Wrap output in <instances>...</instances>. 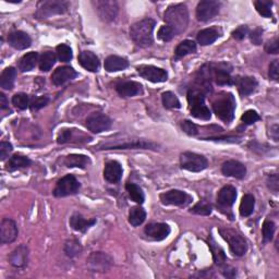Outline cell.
Returning <instances> with one entry per match:
<instances>
[{
	"label": "cell",
	"mask_w": 279,
	"mask_h": 279,
	"mask_svg": "<svg viewBox=\"0 0 279 279\" xmlns=\"http://www.w3.org/2000/svg\"><path fill=\"white\" fill-rule=\"evenodd\" d=\"M188 102L192 116L201 120H210L212 112L205 104L204 94L200 90H190L188 92Z\"/></svg>",
	"instance_id": "obj_4"
},
{
	"label": "cell",
	"mask_w": 279,
	"mask_h": 279,
	"mask_svg": "<svg viewBox=\"0 0 279 279\" xmlns=\"http://www.w3.org/2000/svg\"><path fill=\"white\" fill-rule=\"evenodd\" d=\"M81 184L77 180V178L72 175H67L61 178L56 184V188L54 189V195L56 197H64L77 194Z\"/></svg>",
	"instance_id": "obj_9"
},
{
	"label": "cell",
	"mask_w": 279,
	"mask_h": 279,
	"mask_svg": "<svg viewBox=\"0 0 279 279\" xmlns=\"http://www.w3.org/2000/svg\"><path fill=\"white\" fill-rule=\"evenodd\" d=\"M31 164H32V161L29 157L16 154V155H13L12 157H10L9 162L7 163L6 168H7V170H9V171H15V170H18V169L30 167Z\"/></svg>",
	"instance_id": "obj_33"
},
{
	"label": "cell",
	"mask_w": 279,
	"mask_h": 279,
	"mask_svg": "<svg viewBox=\"0 0 279 279\" xmlns=\"http://www.w3.org/2000/svg\"><path fill=\"white\" fill-rule=\"evenodd\" d=\"M116 91L122 97H133L143 94L142 85L135 81H123L116 85Z\"/></svg>",
	"instance_id": "obj_20"
},
{
	"label": "cell",
	"mask_w": 279,
	"mask_h": 279,
	"mask_svg": "<svg viewBox=\"0 0 279 279\" xmlns=\"http://www.w3.org/2000/svg\"><path fill=\"white\" fill-rule=\"evenodd\" d=\"M195 51H196V44L193 41H190V39H185V41L181 42L177 46V48L175 50V55H176V58L179 59L190 54H194Z\"/></svg>",
	"instance_id": "obj_35"
},
{
	"label": "cell",
	"mask_w": 279,
	"mask_h": 279,
	"mask_svg": "<svg viewBox=\"0 0 279 279\" xmlns=\"http://www.w3.org/2000/svg\"><path fill=\"white\" fill-rule=\"evenodd\" d=\"M250 41L254 45H261L263 41V30L261 28H256L249 33Z\"/></svg>",
	"instance_id": "obj_52"
},
{
	"label": "cell",
	"mask_w": 279,
	"mask_h": 279,
	"mask_svg": "<svg viewBox=\"0 0 279 279\" xmlns=\"http://www.w3.org/2000/svg\"><path fill=\"white\" fill-rule=\"evenodd\" d=\"M157 35H158V38L161 39V41H163V42H170L171 39L174 38L176 35H178V34H177L176 31L174 29L170 28V26L164 25V26H162L161 29H159Z\"/></svg>",
	"instance_id": "obj_46"
},
{
	"label": "cell",
	"mask_w": 279,
	"mask_h": 279,
	"mask_svg": "<svg viewBox=\"0 0 279 279\" xmlns=\"http://www.w3.org/2000/svg\"><path fill=\"white\" fill-rule=\"evenodd\" d=\"M163 99V105L165 108L167 109H178L181 107L180 101H179L178 97L174 94L172 92H165L162 95Z\"/></svg>",
	"instance_id": "obj_41"
},
{
	"label": "cell",
	"mask_w": 279,
	"mask_h": 279,
	"mask_svg": "<svg viewBox=\"0 0 279 279\" xmlns=\"http://www.w3.org/2000/svg\"><path fill=\"white\" fill-rule=\"evenodd\" d=\"M38 60V54L35 51L28 52V54L24 55L19 61V70L21 72H29L32 71L36 67Z\"/></svg>",
	"instance_id": "obj_31"
},
{
	"label": "cell",
	"mask_w": 279,
	"mask_h": 279,
	"mask_svg": "<svg viewBox=\"0 0 279 279\" xmlns=\"http://www.w3.org/2000/svg\"><path fill=\"white\" fill-rule=\"evenodd\" d=\"M213 110L216 116L225 122H231L235 117L236 99L231 93L222 92L217 94L212 102Z\"/></svg>",
	"instance_id": "obj_2"
},
{
	"label": "cell",
	"mask_w": 279,
	"mask_h": 279,
	"mask_svg": "<svg viewBox=\"0 0 279 279\" xmlns=\"http://www.w3.org/2000/svg\"><path fill=\"white\" fill-rule=\"evenodd\" d=\"M111 124V119L103 112H93L86 118L85 121L86 128L93 133H102V132L110 129Z\"/></svg>",
	"instance_id": "obj_11"
},
{
	"label": "cell",
	"mask_w": 279,
	"mask_h": 279,
	"mask_svg": "<svg viewBox=\"0 0 279 279\" xmlns=\"http://www.w3.org/2000/svg\"><path fill=\"white\" fill-rule=\"evenodd\" d=\"M222 172L226 177H232L241 180L247 175V167L242 163L232 159L223 164Z\"/></svg>",
	"instance_id": "obj_18"
},
{
	"label": "cell",
	"mask_w": 279,
	"mask_h": 279,
	"mask_svg": "<svg viewBox=\"0 0 279 279\" xmlns=\"http://www.w3.org/2000/svg\"><path fill=\"white\" fill-rule=\"evenodd\" d=\"M219 234L225 239V241L228 242L231 252L236 256H242L247 253L248 243L239 232L234 229L221 228L219 229Z\"/></svg>",
	"instance_id": "obj_5"
},
{
	"label": "cell",
	"mask_w": 279,
	"mask_h": 279,
	"mask_svg": "<svg viewBox=\"0 0 279 279\" xmlns=\"http://www.w3.org/2000/svg\"><path fill=\"white\" fill-rule=\"evenodd\" d=\"M161 201L164 205H175V206H188L192 202V196L180 190H170L161 194Z\"/></svg>",
	"instance_id": "obj_15"
},
{
	"label": "cell",
	"mask_w": 279,
	"mask_h": 279,
	"mask_svg": "<svg viewBox=\"0 0 279 279\" xmlns=\"http://www.w3.org/2000/svg\"><path fill=\"white\" fill-rule=\"evenodd\" d=\"M254 206H255L254 196L252 194H244L240 203V208H239L240 215L242 217H249L250 215H252V213H253Z\"/></svg>",
	"instance_id": "obj_36"
},
{
	"label": "cell",
	"mask_w": 279,
	"mask_h": 279,
	"mask_svg": "<svg viewBox=\"0 0 279 279\" xmlns=\"http://www.w3.org/2000/svg\"><path fill=\"white\" fill-rule=\"evenodd\" d=\"M222 273L224 274L225 277H228V278H232L235 277L237 275V270L235 268H232L230 266H226V264L223 265V270Z\"/></svg>",
	"instance_id": "obj_59"
},
{
	"label": "cell",
	"mask_w": 279,
	"mask_h": 279,
	"mask_svg": "<svg viewBox=\"0 0 279 279\" xmlns=\"http://www.w3.org/2000/svg\"><path fill=\"white\" fill-rule=\"evenodd\" d=\"M73 134V130L70 129H62L60 132H59L58 137H57V142L58 144H64L71 141Z\"/></svg>",
	"instance_id": "obj_53"
},
{
	"label": "cell",
	"mask_w": 279,
	"mask_h": 279,
	"mask_svg": "<svg viewBox=\"0 0 279 279\" xmlns=\"http://www.w3.org/2000/svg\"><path fill=\"white\" fill-rule=\"evenodd\" d=\"M56 54L58 59L61 62H69L72 59V50L70 48V46L65 44H60L57 46Z\"/></svg>",
	"instance_id": "obj_44"
},
{
	"label": "cell",
	"mask_w": 279,
	"mask_h": 279,
	"mask_svg": "<svg viewBox=\"0 0 279 279\" xmlns=\"http://www.w3.org/2000/svg\"><path fill=\"white\" fill-rule=\"evenodd\" d=\"M266 183H267V187L269 190L273 191L274 193H277L278 189H279V178H278L277 174L268 175Z\"/></svg>",
	"instance_id": "obj_54"
},
{
	"label": "cell",
	"mask_w": 279,
	"mask_h": 279,
	"mask_svg": "<svg viewBox=\"0 0 279 279\" xmlns=\"http://www.w3.org/2000/svg\"><path fill=\"white\" fill-rule=\"evenodd\" d=\"M18 235L19 230L16 222L12 221L11 218L3 219L2 224H0V241L2 243H12L16 241Z\"/></svg>",
	"instance_id": "obj_16"
},
{
	"label": "cell",
	"mask_w": 279,
	"mask_h": 279,
	"mask_svg": "<svg viewBox=\"0 0 279 279\" xmlns=\"http://www.w3.org/2000/svg\"><path fill=\"white\" fill-rule=\"evenodd\" d=\"M95 224H96L95 218L86 219L81 214H78V213L77 214H73L70 218V226L72 227V229H75L80 232H85Z\"/></svg>",
	"instance_id": "obj_30"
},
{
	"label": "cell",
	"mask_w": 279,
	"mask_h": 279,
	"mask_svg": "<svg viewBox=\"0 0 279 279\" xmlns=\"http://www.w3.org/2000/svg\"><path fill=\"white\" fill-rule=\"evenodd\" d=\"M238 86V91L242 96H248L255 92L257 88V81L253 77H238L235 81Z\"/></svg>",
	"instance_id": "obj_28"
},
{
	"label": "cell",
	"mask_w": 279,
	"mask_h": 279,
	"mask_svg": "<svg viewBox=\"0 0 279 279\" xmlns=\"http://www.w3.org/2000/svg\"><path fill=\"white\" fill-rule=\"evenodd\" d=\"M104 67L108 72H118L127 69L129 67V61L125 58L112 55L106 58Z\"/></svg>",
	"instance_id": "obj_29"
},
{
	"label": "cell",
	"mask_w": 279,
	"mask_h": 279,
	"mask_svg": "<svg viewBox=\"0 0 279 279\" xmlns=\"http://www.w3.org/2000/svg\"><path fill=\"white\" fill-rule=\"evenodd\" d=\"M191 212L194 213V214H197V215L208 216L212 214V206H211V204L207 203L206 201H201L194 205V207L192 208Z\"/></svg>",
	"instance_id": "obj_48"
},
{
	"label": "cell",
	"mask_w": 279,
	"mask_h": 279,
	"mask_svg": "<svg viewBox=\"0 0 279 279\" xmlns=\"http://www.w3.org/2000/svg\"><path fill=\"white\" fill-rule=\"evenodd\" d=\"M137 73L143 79L153 83H162L168 80V73L166 70L154 67V65L141 64L136 67Z\"/></svg>",
	"instance_id": "obj_12"
},
{
	"label": "cell",
	"mask_w": 279,
	"mask_h": 279,
	"mask_svg": "<svg viewBox=\"0 0 279 279\" xmlns=\"http://www.w3.org/2000/svg\"><path fill=\"white\" fill-rule=\"evenodd\" d=\"M223 31L218 26H212L208 29H204L198 32L197 43L202 46H208L215 43L217 39L222 36Z\"/></svg>",
	"instance_id": "obj_26"
},
{
	"label": "cell",
	"mask_w": 279,
	"mask_h": 279,
	"mask_svg": "<svg viewBox=\"0 0 279 279\" xmlns=\"http://www.w3.org/2000/svg\"><path fill=\"white\" fill-rule=\"evenodd\" d=\"M265 50H266L268 54H278L279 51V42H278V38L275 37L274 39H271V41H269L266 46H265Z\"/></svg>",
	"instance_id": "obj_57"
},
{
	"label": "cell",
	"mask_w": 279,
	"mask_h": 279,
	"mask_svg": "<svg viewBox=\"0 0 279 279\" xmlns=\"http://www.w3.org/2000/svg\"><path fill=\"white\" fill-rule=\"evenodd\" d=\"M79 62L82 67L90 72H97L99 69V59L94 52L84 50L79 55Z\"/></svg>",
	"instance_id": "obj_27"
},
{
	"label": "cell",
	"mask_w": 279,
	"mask_h": 279,
	"mask_svg": "<svg viewBox=\"0 0 279 279\" xmlns=\"http://www.w3.org/2000/svg\"><path fill=\"white\" fill-rule=\"evenodd\" d=\"M122 166L116 161H110L105 165L104 178L109 183H117L122 178Z\"/></svg>",
	"instance_id": "obj_25"
},
{
	"label": "cell",
	"mask_w": 279,
	"mask_h": 279,
	"mask_svg": "<svg viewBox=\"0 0 279 279\" xmlns=\"http://www.w3.org/2000/svg\"><path fill=\"white\" fill-rule=\"evenodd\" d=\"M261 119V117L258 116V114L256 111L254 110H248V111H245L244 114L242 115L241 117V121L244 123V124H247V125H250V124H253L254 122L258 121Z\"/></svg>",
	"instance_id": "obj_50"
},
{
	"label": "cell",
	"mask_w": 279,
	"mask_h": 279,
	"mask_svg": "<svg viewBox=\"0 0 279 279\" xmlns=\"http://www.w3.org/2000/svg\"><path fill=\"white\" fill-rule=\"evenodd\" d=\"M8 107H9L8 99H7V97H6V95L4 94V93H0V108L4 110V109H7Z\"/></svg>",
	"instance_id": "obj_60"
},
{
	"label": "cell",
	"mask_w": 279,
	"mask_h": 279,
	"mask_svg": "<svg viewBox=\"0 0 279 279\" xmlns=\"http://www.w3.org/2000/svg\"><path fill=\"white\" fill-rule=\"evenodd\" d=\"M9 262L13 267L24 268L29 262V249L26 245L21 244L13 250L9 255Z\"/></svg>",
	"instance_id": "obj_19"
},
{
	"label": "cell",
	"mask_w": 279,
	"mask_h": 279,
	"mask_svg": "<svg viewBox=\"0 0 279 279\" xmlns=\"http://www.w3.org/2000/svg\"><path fill=\"white\" fill-rule=\"evenodd\" d=\"M12 152V145L9 142H2L0 143V159L5 161V159L9 156Z\"/></svg>",
	"instance_id": "obj_56"
},
{
	"label": "cell",
	"mask_w": 279,
	"mask_h": 279,
	"mask_svg": "<svg viewBox=\"0 0 279 279\" xmlns=\"http://www.w3.org/2000/svg\"><path fill=\"white\" fill-rule=\"evenodd\" d=\"M165 22L168 26L176 31L177 34H180L189 24V11L187 6L178 4L170 6L164 15Z\"/></svg>",
	"instance_id": "obj_3"
},
{
	"label": "cell",
	"mask_w": 279,
	"mask_h": 279,
	"mask_svg": "<svg viewBox=\"0 0 279 279\" xmlns=\"http://www.w3.org/2000/svg\"><path fill=\"white\" fill-rule=\"evenodd\" d=\"M69 9V3L62 0H49L38 4L37 10L34 13L36 19H48L51 16L63 15Z\"/></svg>",
	"instance_id": "obj_6"
},
{
	"label": "cell",
	"mask_w": 279,
	"mask_h": 279,
	"mask_svg": "<svg viewBox=\"0 0 279 279\" xmlns=\"http://www.w3.org/2000/svg\"><path fill=\"white\" fill-rule=\"evenodd\" d=\"M157 145L145 140H125V141L107 142L98 146V150H156Z\"/></svg>",
	"instance_id": "obj_7"
},
{
	"label": "cell",
	"mask_w": 279,
	"mask_h": 279,
	"mask_svg": "<svg viewBox=\"0 0 279 279\" xmlns=\"http://www.w3.org/2000/svg\"><path fill=\"white\" fill-rule=\"evenodd\" d=\"M145 235L153 240L161 241L167 238L170 234V227L164 223H152L144 228Z\"/></svg>",
	"instance_id": "obj_17"
},
{
	"label": "cell",
	"mask_w": 279,
	"mask_h": 279,
	"mask_svg": "<svg viewBox=\"0 0 279 279\" xmlns=\"http://www.w3.org/2000/svg\"><path fill=\"white\" fill-rule=\"evenodd\" d=\"M181 128L183 130L184 133H187L188 135H192L194 136L198 133V129H197V125L195 123H193L190 120H184L182 121L181 123Z\"/></svg>",
	"instance_id": "obj_51"
},
{
	"label": "cell",
	"mask_w": 279,
	"mask_h": 279,
	"mask_svg": "<svg viewBox=\"0 0 279 279\" xmlns=\"http://www.w3.org/2000/svg\"><path fill=\"white\" fill-rule=\"evenodd\" d=\"M63 164L67 166L68 168L78 167V168L84 169L86 166H89L91 164V159L89 156H85V155L72 154L64 158Z\"/></svg>",
	"instance_id": "obj_34"
},
{
	"label": "cell",
	"mask_w": 279,
	"mask_h": 279,
	"mask_svg": "<svg viewBox=\"0 0 279 279\" xmlns=\"http://www.w3.org/2000/svg\"><path fill=\"white\" fill-rule=\"evenodd\" d=\"M249 34V29L247 25H241L237 28L234 32H232V37L238 41H242V39Z\"/></svg>",
	"instance_id": "obj_55"
},
{
	"label": "cell",
	"mask_w": 279,
	"mask_h": 279,
	"mask_svg": "<svg viewBox=\"0 0 279 279\" xmlns=\"http://www.w3.org/2000/svg\"><path fill=\"white\" fill-rule=\"evenodd\" d=\"M181 168L192 172H200L208 167V161L203 155L192 152H184L180 156Z\"/></svg>",
	"instance_id": "obj_8"
},
{
	"label": "cell",
	"mask_w": 279,
	"mask_h": 279,
	"mask_svg": "<svg viewBox=\"0 0 279 279\" xmlns=\"http://www.w3.org/2000/svg\"><path fill=\"white\" fill-rule=\"evenodd\" d=\"M78 76V72L68 65H64V67H59L57 68L51 75V82L57 86L63 85L68 81H71L72 79H75Z\"/></svg>",
	"instance_id": "obj_22"
},
{
	"label": "cell",
	"mask_w": 279,
	"mask_h": 279,
	"mask_svg": "<svg viewBox=\"0 0 279 279\" xmlns=\"http://www.w3.org/2000/svg\"><path fill=\"white\" fill-rule=\"evenodd\" d=\"M146 219V212L141 206H134L132 207L129 213V223L137 227V226L142 225Z\"/></svg>",
	"instance_id": "obj_39"
},
{
	"label": "cell",
	"mask_w": 279,
	"mask_h": 279,
	"mask_svg": "<svg viewBox=\"0 0 279 279\" xmlns=\"http://www.w3.org/2000/svg\"><path fill=\"white\" fill-rule=\"evenodd\" d=\"M112 264H114V260L105 252H93L88 257V267L96 273H104V271L109 270Z\"/></svg>",
	"instance_id": "obj_10"
},
{
	"label": "cell",
	"mask_w": 279,
	"mask_h": 279,
	"mask_svg": "<svg viewBox=\"0 0 279 279\" xmlns=\"http://www.w3.org/2000/svg\"><path fill=\"white\" fill-rule=\"evenodd\" d=\"M275 230H276V225H275L274 222H271V221H265L264 222L263 228H262L264 243H267V242H270L271 240H273Z\"/></svg>",
	"instance_id": "obj_43"
},
{
	"label": "cell",
	"mask_w": 279,
	"mask_h": 279,
	"mask_svg": "<svg viewBox=\"0 0 279 279\" xmlns=\"http://www.w3.org/2000/svg\"><path fill=\"white\" fill-rule=\"evenodd\" d=\"M12 104L20 110H24L29 107V96L25 93H18L12 97Z\"/></svg>",
	"instance_id": "obj_45"
},
{
	"label": "cell",
	"mask_w": 279,
	"mask_h": 279,
	"mask_svg": "<svg viewBox=\"0 0 279 279\" xmlns=\"http://www.w3.org/2000/svg\"><path fill=\"white\" fill-rule=\"evenodd\" d=\"M17 78V70L13 67L6 68L0 76V86L4 90L10 91L13 89Z\"/></svg>",
	"instance_id": "obj_32"
},
{
	"label": "cell",
	"mask_w": 279,
	"mask_h": 279,
	"mask_svg": "<svg viewBox=\"0 0 279 279\" xmlns=\"http://www.w3.org/2000/svg\"><path fill=\"white\" fill-rule=\"evenodd\" d=\"M268 76H269L270 79H273L274 81H278V78H279V64H278L277 59L270 63Z\"/></svg>",
	"instance_id": "obj_58"
},
{
	"label": "cell",
	"mask_w": 279,
	"mask_h": 279,
	"mask_svg": "<svg viewBox=\"0 0 279 279\" xmlns=\"http://www.w3.org/2000/svg\"><path fill=\"white\" fill-rule=\"evenodd\" d=\"M63 250H64V253L67 254L69 257H75V256H78L79 254L82 253L83 248L78 239L71 238V239H69V240L65 241Z\"/></svg>",
	"instance_id": "obj_37"
},
{
	"label": "cell",
	"mask_w": 279,
	"mask_h": 279,
	"mask_svg": "<svg viewBox=\"0 0 279 279\" xmlns=\"http://www.w3.org/2000/svg\"><path fill=\"white\" fill-rule=\"evenodd\" d=\"M221 9V4L215 0H203L198 3L196 8V18L198 21L207 22L210 20L214 19Z\"/></svg>",
	"instance_id": "obj_14"
},
{
	"label": "cell",
	"mask_w": 279,
	"mask_h": 279,
	"mask_svg": "<svg viewBox=\"0 0 279 279\" xmlns=\"http://www.w3.org/2000/svg\"><path fill=\"white\" fill-rule=\"evenodd\" d=\"M125 189H127V192L129 196L131 197L132 201H134L137 204H143L145 196L143 193V190L138 187L135 183H127L125 185Z\"/></svg>",
	"instance_id": "obj_40"
},
{
	"label": "cell",
	"mask_w": 279,
	"mask_h": 279,
	"mask_svg": "<svg viewBox=\"0 0 279 279\" xmlns=\"http://www.w3.org/2000/svg\"><path fill=\"white\" fill-rule=\"evenodd\" d=\"M256 11L260 13L261 16L265 18H271L273 17V12H271V6H273V2H266V0H257L254 3Z\"/></svg>",
	"instance_id": "obj_42"
},
{
	"label": "cell",
	"mask_w": 279,
	"mask_h": 279,
	"mask_svg": "<svg viewBox=\"0 0 279 279\" xmlns=\"http://www.w3.org/2000/svg\"><path fill=\"white\" fill-rule=\"evenodd\" d=\"M95 7V10L97 12L98 17L105 22H110L115 20L119 7L116 2H110V0H97V2L93 3Z\"/></svg>",
	"instance_id": "obj_13"
},
{
	"label": "cell",
	"mask_w": 279,
	"mask_h": 279,
	"mask_svg": "<svg viewBox=\"0 0 279 279\" xmlns=\"http://www.w3.org/2000/svg\"><path fill=\"white\" fill-rule=\"evenodd\" d=\"M210 247L213 252V256H214V261L219 266H223L226 263V254L224 250L218 247V245H214V243H210Z\"/></svg>",
	"instance_id": "obj_47"
},
{
	"label": "cell",
	"mask_w": 279,
	"mask_h": 279,
	"mask_svg": "<svg viewBox=\"0 0 279 279\" xmlns=\"http://www.w3.org/2000/svg\"><path fill=\"white\" fill-rule=\"evenodd\" d=\"M155 21L150 18L141 20L130 29V36L140 47H149L154 42L153 38V32L155 29Z\"/></svg>",
	"instance_id": "obj_1"
},
{
	"label": "cell",
	"mask_w": 279,
	"mask_h": 279,
	"mask_svg": "<svg viewBox=\"0 0 279 279\" xmlns=\"http://www.w3.org/2000/svg\"><path fill=\"white\" fill-rule=\"evenodd\" d=\"M57 60V56L55 52L52 51H45L44 54L41 56V59H39V69L41 71L47 72L49 71L52 67H54V64L56 63Z\"/></svg>",
	"instance_id": "obj_38"
},
{
	"label": "cell",
	"mask_w": 279,
	"mask_h": 279,
	"mask_svg": "<svg viewBox=\"0 0 279 279\" xmlns=\"http://www.w3.org/2000/svg\"><path fill=\"white\" fill-rule=\"evenodd\" d=\"M48 103H49L48 96H39L32 99V102L30 103V107L32 110H39L43 107H45Z\"/></svg>",
	"instance_id": "obj_49"
},
{
	"label": "cell",
	"mask_w": 279,
	"mask_h": 279,
	"mask_svg": "<svg viewBox=\"0 0 279 279\" xmlns=\"http://www.w3.org/2000/svg\"><path fill=\"white\" fill-rule=\"evenodd\" d=\"M8 43L11 47L18 50L29 48L32 45V38L22 31H15L8 35Z\"/></svg>",
	"instance_id": "obj_23"
},
{
	"label": "cell",
	"mask_w": 279,
	"mask_h": 279,
	"mask_svg": "<svg viewBox=\"0 0 279 279\" xmlns=\"http://www.w3.org/2000/svg\"><path fill=\"white\" fill-rule=\"evenodd\" d=\"M228 64L226 63H219V64H213L211 72L214 78L215 82L218 85H230L232 83V79L230 77L231 70H228Z\"/></svg>",
	"instance_id": "obj_24"
},
{
	"label": "cell",
	"mask_w": 279,
	"mask_h": 279,
	"mask_svg": "<svg viewBox=\"0 0 279 279\" xmlns=\"http://www.w3.org/2000/svg\"><path fill=\"white\" fill-rule=\"evenodd\" d=\"M237 198V190L232 185H226L217 194V204L223 208H230Z\"/></svg>",
	"instance_id": "obj_21"
}]
</instances>
